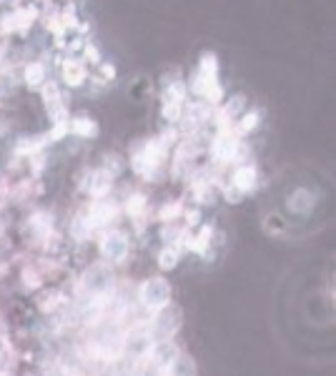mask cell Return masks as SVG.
I'll return each mask as SVG.
<instances>
[{"mask_svg":"<svg viewBox=\"0 0 336 376\" xmlns=\"http://www.w3.org/2000/svg\"><path fill=\"white\" fill-rule=\"evenodd\" d=\"M88 76H91V71H88V66L81 61V58L66 56L61 61V78H63V83H66V86H71V88L86 86V83L91 81Z\"/></svg>","mask_w":336,"mask_h":376,"instance_id":"cell-1","label":"cell"},{"mask_svg":"<svg viewBox=\"0 0 336 376\" xmlns=\"http://www.w3.org/2000/svg\"><path fill=\"white\" fill-rule=\"evenodd\" d=\"M141 299L143 304L151 306V309H161V306H166L168 299H171V286L163 279H148L146 284L141 286Z\"/></svg>","mask_w":336,"mask_h":376,"instance_id":"cell-2","label":"cell"},{"mask_svg":"<svg viewBox=\"0 0 336 376\" xmlns=\"http://www.w3.org/2000/svg\"><path fill=\"white\" fill-rule=\"evenodd\" d=\"M179 326H181V309H179V306H171V304L161 306V311H158V316H156L158 336L176 334V331H179Z\"/></svg>","mask_w":336,"mask_h":376,"instance_id":"cell-3","label":"cell"},{"mask_svg":"<svg viewBox=\"0 0 336 376\" xmlns=\"http://www.w3.org/2000/svg\"><path fill=\"white\" fill-rule=\"evenodd\" d=\"M101 251L106 259L111 261H123L128 256V241L123 234H118V231H111V234L103 236L101 241Z\"/></svg>","mask_w":336,"mask_h":376,"instance_id":"cell-4","label":"cell"},{"mask_svg":"<svg viewBox=\"0 0 336 376\" xmlns=\"http://www.w3.org/2000/svg\"><path fill=\"white\" fill-rule=\"evenodd\" d=\"M231 186L239 191V194H249L251 188L256 186V168L251 163H241L236 166L234 176H231Z\"/></svg>","mask_w":336,"mask_h":376,"instance_id":"cell-5","label":"cell"},{"mask_svg":"<svg viewBox=\"0 0 336 376\" xmlns=\"http://www.w3.org/2000/svg\"><path fill=\"white\" fill-rule=\"evenodd\" d=\"M23 81L28 83L31 88H43L48 83V68L46 63L31 61L26 68H23Z\"/></svg>","mask_w":336,"mask_h":376,"instance_id":"cell-6","label":"cell"},{"mask_svg":"<svg viewBox=\"0 0 336 376\" xmlns=\"http://www.w3.org/2000/svg\"><path fill=\"white\" fill-rule=\"evenodd\" d=\"M86 286L91 291H106L111 286V271L103 269V266H93L86 276Z\"/></svg>","mask_w":336,"mask_h":376,"instance_id":"cell-7","label":"cell"},{"mask_svg":"<svg viewBox=\"0 0 336 376\" xmlns=\"http://www.w3.org/2000/svg\"><path fill=\"white\" fill-rule=\"evenodd\" d=\"M68 133H73V136L78 138H91L93 133H96V123L86 116H78L73 118V121H68Z\"/></svg>","mask_w":336,"mask_h":376,"instance_id":"cell-8","label":"cell"},{"mask_svg":"<svg viewBox=\"0 0 336 376\" xmlns=\"http://www.w3.org/2000/svg\"><path fill=\"white\" fill-rule=\"evenodd\" d=\"M171 376H196V364L189 356H176L171 361Z\"/></svg>","mask_w":336,"mask_h":376,"instance_id":"cell-9","label":"cell"},{"mask_svg":"<svg viewBox=\"0 0 336 376\" xmlns=\"http://www.w3.org/2000/svg\"><path fill=\"white\" fill-rule=\"evenodd\" d=\"M176 356H179V354H176L174 344H168V341H161V344L153 349V359H156L158 364H171Z\"/></svg>","mask_w":336,"mask_h":376,"instance_id":"cell-10","label":"cell"},{"mask_svg":"<svg viewBox=\"0 0 336 376\" xmlns=\"http://www.w3.org/2000/svg\"><path fill=\"white\" fill-rule=\"evenodd\" d=\"M179 264V251L174 249H166L161 254V269H174V266Z\"/></svg>","mask_w":336,"mask_h":376,"instance_id":"cell-11","label":"cell"},{"mask_svg":"<svg viewBox=\"0 0 336 376\" xmlns=\"http://www.w3.org/2000/svg\"><path fill=\"white\" fill-rule=\"evenodd\" d=\"M128 214H141L143 209H146V199L143 196H133V199H128Z\"/></svg>","mask_w":336,"mask_h":376,"instance_id":"cell-12","label":"cell"},{"mask_svg":"<svg viewBox=\"0 0 336 376\" xmlns=\"http://www.w3.org/2000/svg\"><path fill=\"white\" fill-rule=\"evenodd\" d=\"M3 93H6V83L0 81V98H3Z\"/></svg>","mask_w":336,"mask_h":376,"instance_id":"cell-13","label":"cell"}]
</instances>
